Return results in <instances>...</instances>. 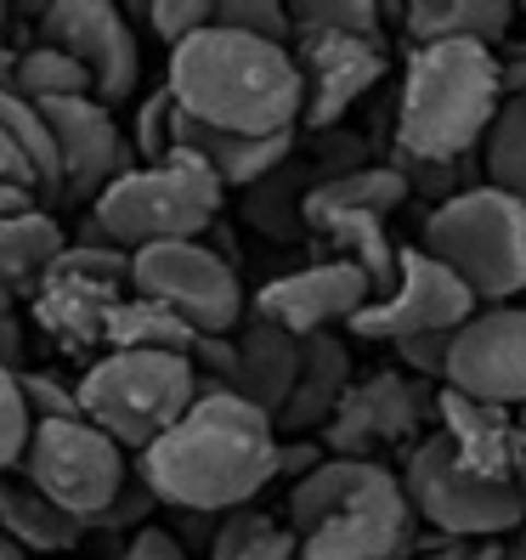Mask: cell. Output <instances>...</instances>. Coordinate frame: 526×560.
<instances>
[{
    "label": "cell",
    "instance_id": "cell-1",
    "mask_svg": "<svg viewBox=\"0 0 526 560\" xmlns=\"http://www.w3.org/2000/svg\"><path fill=\"white\" fill-rule=\"evenodd\" d=\"M137 470L176 515H238L260 487L278 481V424L244 397L215 390L137 458Z\"/></svg>",
    "mask_w": 526,
    "mask_h": 560
},
{
    "label": "cell",
    "instance_id": "cell-2",
    "mask_svg": "<svg viewBox=\"0 0 526 560\" xmlns=\"http://www.w3.org/2000/svg\"><path fill=\"white\" fill-rule=\"evenodd\" d=\"M171 96L187 119L233 137H294L306 119V80L289 46L249 40L233 28H204L171 51Z\"/></svg>",
    "mask_w": 526,
    "mask_h": 560
},
{
    "label": "cell",
    "instance_id": "cell-3",
    "mask_svg": "<svg viewBox=\"0 0 526 560\" xmlns=\"http://www.w3.org/2000/svg\"><path fill=\"white\" fill-rule=\"evenodd\" d=\"M504 108V62L487 46H419L402 74L397 103V153L458 164L487 148V130Z\"/></svg>",
    "mask_w": 526,
    "mask_h": 560
},
{
    "label": "cell",
    "instance_id": "cell-4",
    "mask_svg": "<svg viewBox=\"0 0 526 560\" xmlns=\"http://www.w3.org/2000/svg\"><path fill=\"white\" fill-rule=\"evenodd\" d=\"M221 199H226L221 176L192 153L142 164L91 205V244H114L125 255L153 244H192L221 215Z\"/></svg>",
    "mask_w": 526,
    "mask_h": 560
},
{
    "label": "cell",
    "instance_id": "cell-5",
    "mask_svg": "<svg viewBox=\"0 0 526 560\" xmlns=\"http://www.w3.org/2000/svg\"><path fill=\"white\" fill-rule=\"evenodd\" d=\"M80 390V413L108 431L125 453H148L159 436H171L176 424L199 402V369L192 357L171 351H108L96 357Z\"/></svg>",
    "mask_w": 526,
    "mask_h": 560
},
{
    "label": "cell",
    "instance_id": "cell-6",
    "mask_svg": "<svg viewBox=\"0 0 526 560\" xmlns=\"http://www.w3.org/2000/svg\"><path fill=\"white\" fill-rule=\"evenodd\" d=\"M419 249L436 255L487 306L526 294V205L499 187H470L453 205L431 210Z\"/></svg>",
    "mask_w": 526,
    "mask_h": 560
},
{
    "label": "cell",
    "instance_id": "cell-7",
    "mask_svg": "<svg viewBox=\"0 0 526 560\" xmlns=\"http://www.w3.org/2000/svg\"><path fill=\"white\" fill-rule=\"evenodd\" d=\"M402 492L424 526H436V538L458 544H504L510 533H526V492L481 481L458 465V453L442 431L408 447L402 465Z\"/></svg>",
    "mask_w": 526,
    "mask_h": 560
},
{
    "label": "cell",
    "instance_id": "cell-8",
    "mask_svg": "<svg viewBox=\"0 0 526 560\" xmlns=\"http://www.w3.org/2000/svg\"><path fill=\"white\" fill-rule=\"evenodd\" d=\"M17 476L28 487H40L62 515H74L80 526H91L96 515H108L114 499L125 492L130 458H125V447L108 431H96V424L80 413V419L35 424Z\"/></svg>",
    "mask_w": 526,
    "mask_h": 560
},
{
    "label": "cell",
    "instance_id": "cell-9",
    "mask_svg": "<svg viewBox=\"0 0 526 560\" xmlns=\"http://www.w3.org/2000/svg\"><path fill=\"white\" fill-rule=\"evenodd\" d=\"M130 289L142 301L171 306L187 317L199 335H233L244 323V283L233 272V260L215 255L204 238L192 244H153L130 255Z\"/></svg>",
    "mask_w": 526,
    "mask_h": 560
},
{
    "label": "cell",
    "instance_id": "cell-10",
    "mask_svg": "<svg viewBox=\"0 0 526 560\" xmlns=\"http://www.w3.org/2000/svg\"><path fill=\"white\" fill-rule=\"evenodd\" d=\"M130 255L114 244H74L57 255L35 294V323L62 346V351H91L103 346L108 317L119 301H130Z\"/></svg>",
    "mask_w": 526,
    "mask_h": 560
},
{
    "label": "cell",
    "instance_id": "cell-11",
    "mask_svg": "<svg viewBox=\"0 0 526 560\" xmlns=\"http://www.w3.org/2000/svg\"><path fill=\"white\" fill-rule=\"evenodd\" d=\"M476 294L458 283L436 255L424 249H402V272H397V289L385 294V301H369L363 317L351 328L363 340H419V335H458L470 317H476Z\"/></svg>",
    "mask_w": 526,
    "mask_h": 560
},
{
    "label": "cell",
    "instance_id": "cell-12",
    "mask_svg": "<svg viewBox=\"0 0 526 560\" xmlns=\"http://www.w3.org/2000/svg\"><path fill=\"white\" fill-rule=\"evenodd\" d=\"M40 46H57L80 62L96 85V103L114 108L137 91V74H142L137 28L108 0H57V7H46L40 12Z\"/></svg>",
    "mask_w": 526,
    "mask_h": 560
},
{
    "label": "cell",
    "instance_id": "cell-13",
    "mask_svg": "<svg viewBox=\"0 0 526 560\" xmlns=\"http://www.w3.org/2000/svg\"><path fill=\"white\" fill-rule=\"evenodd\" d=\"M436 397L442 390H431V380H408V374H374L363 385H351L340 413L328 419V436H323L328 458H369V465H379V447L408 442L436 419Z\"/></svg>",
    "mask_w": 526,
    "mask_h": 560
},
{
    "label": "cell",
    "instance_id": "cell-14",
    "mask_svg": "<svg viewBox=\"0 0 526 560\" xmlns=\"http://www.w3.org/2000/svg\"><path fill=\"white\" fill-rule=\"evenodd\" d=\"M447 385L521 413L526 408V306H487L458 328Z\"/></svg>",
    "mask_w": 526,
    "mask_h": 560
},
{
    "label": "cell",
    "instance_id": "cell-15",
    "mask_svg": "<svg viewBox=\"0 0 526 560\" xmlns=\"http://www.w3.org/2000/svg\"><path fill=\"white\" fill-rule=\"evenodd\" d=\"M369 301H374V283L356 272L351 260L328 255V260H312L301 272L272 278L255 294V317L289 328L294 340H312V335H335V323H356Z\"/></svg>",
    "mask_w": 526,
    "mask_h": 560
},
{
    "label": "cell",
    "instance_id": "cell-16",
    "mask_svg": "<svg viewBox=\"0 0 526 560\" xmlns=\"http://www.w3.org/2000/svg\"><path fill=\"white\" fill-rule=\"evenodd\" d=\"M40 114L51 119L57 159H62V205H96L119 176H130V153L108 103L74 96V103H51Z\"/></svg>",
    "mask_w": 526,
    "mask_h": 560
},
{
    "label": "cell",
    "instance_id": "cell-17",
    "mask_svg": "<svg viewBox=\"0 0 526 560\" xmlns=\"http://www.w3.org/2000/svg\"><path fill=\"white\" fill-rule=\"evenodd\" d=\"M294 62H301V80H306V125L312 130H335L351 103L379 85L385 74V46L369 40V35H340V40H294Z\"/></svg>",
    "mask_w": 526,
    "mask_h": 560
},
{
    "label": "cell",
    "instance_id": "cell-18",
    "mask_svg": "<svg viewBox=\"0 0 526 560\" xmlns=\"http://www.w3.org/2000/svg\"><path fill=\"white\" fill-rule=\"evenodd\" d=\"M436 431L453 442L458 465L481 481H499V487H521V465H526V436H521V413L499 408V402H481L465 397V390L442 385L436 397Z\"/></svg>",
    "mask_w": 526,
    "mask_h": 560
},
{
    "label": "cell",
    "instance_id": "cell-19",
    "mask_svg": "<svg viewBox=\"0 0 526 560\" xmlns=\"http://www.w3.org/2000/svg\"><path fill=\"white\" fill-rule=\"evenodd\" d=\"M408 538H413V504L402 492V476H385L351 510H340L328 526H317L301 544V555L306 560H402Z\"/></svg>",
    "mask_w": 526,
    "mask_h": 560
},
{
    "label": "cell",
    "instance_id": "cell-20",
    "mask_svg": "<svg viewBox=\"0 0 526 560\" xmlns=\"http://www.w3.org/2000/svg\"><path fill=\"white\" fill-rule=\"evenodd\" d=\"M233 346H238V369H233V390L226 397H244L249 408H260L278 424L294 385H301V340L267 317H249L244 335H233Z\"/></svg>",
    "mask_w": 526,
    "mask_h": 560
},
{
    "label": "cell",
    "instance_id": "cell-21",
    "mask_svg": "<svg viewBox=\"0 0 526 560\" xmlns=\"http://www.w3.org/2000/svg\"><path fill=\"white\" fill-rule=\"evenodd\" d=\"M176 153H192L199 164H210V171L221 176V187H260L272 171H283L289 153H294V137H267V142H255V137H233V130H215V125H199V119H187L176 108Z\"/></svg>",
    "mask_w": 526,
    "mask_h": 560
},
{
    "label": "cell",
    "instance_id": "cell-22",
    "mask_svg": "<svg viewBox=\"0 0 526 560\" xmlns=\"http://www.w3.org/2000/svg\"><path fill=\"white\" fill-rule=\"evenodd\" d=\"M351 397V351L340 335H312L301 340V385L278 419V431L301 436V431H317L340 413V402Z\"/></svg>",
    "mask_w": 526,
    "mask_h": 560
},
{
    "label": "cell",
    "instance_id": "cell-23",
    "mask_svg": "<svg viewBox=\"0 0 526 560\" xmlns=\"http://www.w3.org/2000/svg\"><path fill=\"white\" fill-rule=\"evenodd\" d=\"M510 23H515L510 0H413L402 12L413 51L419 46H453V40H470V46L492 51L510 40Z\"/></svg>",
    "mask_w": 526,
    "mask_h": 560
},
{
    "label": "cell",
    "instance_id": "cell-24",
    "mask_svg": "<svg viewBox=\"0 0 526 560\" xmlns=\"http://www.w3.org/2000/svg\"><path fill=\"white\" fill-rule=\"evenodd\" d=\"M62 249H69V244H62V226L46 210H28V215H7V221H0V312H7L17 294L35 301Z\"/></svg>",
    "mask_w": 526,
    "mask_h": 560
},
{
    "label": "cell",
    "instance_id": "cell-25",
    "mask_svg": "<svg viewBox=\"0 0 526 560\" xmlns=\"http://www.w3.org/2000/svg\"><path fill=\"white\" fill-rule=\"evenodd\" d=\"M385 476L390 470L385 465H369V458H328V465H317L301 487H289V533L306 544L317 526H328L340 510H351Z\"/></svg>",
    "mask_w": 526,
    "mask_h": 560
},
{
    "label": "cell",
    "instance_id": "cell-26",
    "mask_svg": "<svg viewBox=\"0 0 526 560\" xmlns=\"http://www.w3.org/2000/svg\"><path fill=\"white\" fill-rule=\"evenodd\" d=\"M413 199L408 176L397 164H363V171H346V176H328L312 199H306V226L323 233V226H335L346 215H390Z\"/></svg>",
    "mask_w": 526,
    "mask_h": 560
},
{
    "label": "cell",
    "instance_id": "cell-27",
    "mask_svg": "<svg viewBox=\"0 0 526 560\" xmlns=\"http://www.w3.org/2000/svg\"><path fill=\"white\" fill-rule=\"evenodd\" d=\"M0 533L23 544L28 555H51V549H74L85 526L74 515H62L40 487H28L17 470L0 476Z\"/></svg>",
    "mask_w": 526,
    "mask_h": 560
},
{
    "label": "cell",
    "instance_id": "cell-28",
    "mask_svg": "<svg viewBox=\"0 0 526 560\" xmlns=\"http://www.w3.org/2000/svg\"><path fill=\"white\" fill-rule=\"evenodd\" d=\"M328 182L323 164H283V171H272L260 187L244 192V221L255 226V233H267V238H294L306 226V199Z\"/></svg>",
    "mask_w": 526,
    "mask_h": 560
},
{
    "label": "cell",
    "instance_id": "cell-29",
    "mask_svg": "<svg viewBox=\"0 0 526 560\" xmlns=\"http://www.w3.org/2000/svg\"><path fill=\"white\" fill-rule=\"evenodd\" d=\"M199 340L204 335L187 317H176L159 301H142V294L119 301V312L108 317V335H103V346H114V351H171V357H192Z\"/></svg>",
    "mask_w": 526,
    "mask_h": 560
},
{
    "label": "cell",
    "instance_id": "cell-30",
    "mask_svg": "<svg viewBox=\"0 0 526 560\" xmlns=\"http://www.w3.org/2000/svg\"><path fill=\"white\" fill-rule=\"evenodd\" d=\"M317 238H328L340 260H351L356 272L374 283V301H385L390 289H397V272H402V249L385 238V221L379 215H346L335 226H323Z\"/></svg>",
    "mask_w": 526,
    "mask_h": 560
},
{
    "label": "cell",
    "instance_id": "cell-31",
    "mask_svg": "<svg viewBox=\"0 0 526 560\" xmlns=\"http://www.w3.org/2000/svg\"><path fill=\"white\" fill-rule=\"evenodd\" d=\"M7 85L23 96V103H35V108L74 103V96H96L91 74L80 69L69 51H57V46H28V51H17V69H12Z\"/></svg>",
    "mask_w": 526,
    "mask_h": 560
},
{
    "label": "cell",
    "instance_id": "cell-32",
    "mask_svg": "<svg viewBox=\"0 0 526 560\" xmlns=\"http://www.w3.org/2000/svg\"><path fill=\"white\" fill-rule=\"evenodd\" d=\"M487 187L526 205V96H510L487 130Z\"/></svg>",
    "mask_w": 526,
    "mask_h": 560
},
{
    "label": "cell",
    "instance_id": "cell-33",
    "mask_svg": "<svg viewBox=\"0 0 526 560\" xmlns=\"http://www.w3.org/2000/svg\"><path fill=\"white\" fill-rule=\"evenodd\" d=\"M210 560H306V555H301V538L283 521L260 515V510H238V515H226Z\"/></svg>",
    "mask_w": 526,
    "mask_h": 560
},
{
    "label": "cell",
    "instance_id": "cell-34",
    "mask_svg": "<svg viewBox=\"0 0 526 560\" xmlns=\"http://www.w3.org/2000/svg\"><path fill=\"white\" fill-rule=\"evenodd\" d=\"M294 18V40H340V35H369L379 40V7L374 0H294L289 7Z\"/></svg>",
    "mask_w": 526,
    "mask_h": 560
},
{
    "label": "cell",
    "instance_id": "cell-35",
    "mask_svg": "<svg viewBox=\"0 0 526 560\" xmlns=\"http://www.w3.org/2000/svg\"><path fill=\"white\" fill-rule=\"evenodd\" d=\"M215 28H233L249 40H272L294 51V18L278 0H215Z\"/></svg>",
    "mask_w": 526,
    "mask_h": 560
},
{
    "label": "cell",
    "instance_id": "cell-36",
    "mask_svg": "<svg viewBox=\"0 0 526 560\" xmlns=\"http://www.w3.org/2000/svg\"><path fill=\"white\" fill-rule=\"evenodd\" d=\"M28 436H35V413H28V402H23L17 369H7V362H0V476L23 465Z\"/></svg>",
    "mask_w": 526,
    "mask_h": 560
},
{
    "label": "cell",
    "instance_id": "cell-37",
    "mask_svg": "<svg viewBox=\"0 0 526 560\" xmlns=\"http://www.w3.org/2000/svg\"><path fill=\"white\" fill-rule=\"evenodd\" d=\"M137 148L148 164H164V159H176V96L171 85H159L142 114H137Z\"/></svg>",
    "mask_w": 526,
    "mask_h": 560
},
{
    "label": "cell",
    "instance_id": "cell-38",
    "mask_svg": "<svg viewBox=\"0 0 526 560\" xmlns=\"http://www.w3.org/2000/svg\"><path fill=\"white\" fill-rule=\"evenodd\" d=\"M148 23H153V35L176 51L215 23V7L210 0H148Z\"/></svg>",
    "mask_w": 526,
    "mask_h": 560
},
{
    "label": "cell",
    "instance_id": "cell-39",
    "mask_svg": "<svg viewBox=\"0 0 526 560\" xmlns=\"http://www.w3.org/2000/svg\"><path fill=\"white\" fill-rule=\"evenodd\" d=\"M390 164H397V171L408 176V187H413V192L436 199V210H442V205H453L458 192H470L465 182H458V164H442V159H408V153H397Z\"/></svg>",
    "mask_w": 526,
    "mask_h": 560
},
{
    "label": "cell",
    "instance_id": "cell-40",
    "mask_svg": "<svg viewBox=\"0 0 526 560\" xmlns=\"http://www.w3.org/2000/svg\"><path fill=\"white\" fill-rule=\"evenodd\" d=\"M23 385V402L35 413V424H51V419H80V390H69L51 374H17Z\"/></svg>",
    "mask_w": 526,
    "mask_h": 560
},
{
    "label": "cell",
    "instance_id": "cell-41",
    "mask_svg": "<svg viewBox=\"0 0 526 560\" xmlns=\"http://www.w3.org/2000/svg\"><path fill=\"white\" fill-rule=\"evenodd\" d=\"M153 487H148V476L142 470H130V481H125V492L114 499V510L108 515H96L91 526H103V533H119V526H142L148 515H153Z\"/></svg>",
    "mask_w": 526,
    "mask_h": 560
},
{
    "label": "cell",
    "instance_id": "cell-42",
    "mask_svg": "<svg viewBox=\"0 0 526 560\" xmlns=\"http://www.w3.org/2000/svg\"><path fill=\"white\" fill-rule=\"evenodd\" d=\"M397 357L408 362V369L419 374V380H442L447 385V362H453V335H419V340H402L397 346Z\"/></svg>",
    "mask_w": 526,
    "mask_h": 560
},
{
    "label": "cell",
    "instance_id": "cell-43",
    "mask_svg": "<svg viewBox=\"0 0 526 560\" xmlns=\"http://www.w3.org/2000/svg\"><path fill=\"white\" fill-rule=\"evenodd\" d=\"M221 526H226V515H192V510H182L176 515V526H171V533L182 538V549L187 555H215V544H221Z\"/></svg>",
    "mask_w": 526,
    "mask_h": 560
},
{
    "label": "cell",
    "instance_id": "cell-44",
    "mask_svg": "<svg viewBox=\"0 0 526 560\" xmlns=\"http://www.w3.org/2000/svg\"><path fill=\"white\" fill-rule=\"evenodd\" d=\"M317 465H328V447L323 442H278V481L301 487Z\"/></svg>",
    "mask_w": 526,
    "mask_h": 560
},
{
    "label": "cell",
    "instance_id": "cell-45",
    "mask_svg": "<svg viewBox=\"0 0 526 560\" xmlns=\"http://www.w3.org/2000/svg\"><path fill=\"white\" fill-rule=\"evenodd\" d=\"M119 560H192V555L182 549V538L171 533V526H142Z\"/></svg>",
    "mask_w": 526,
    "mask_h": 560
},
{
    "label": "cell",
    "instance_id": "cell-46",
    "mask_svg": "<svg viewBox=\"0 0 526 560\" xmlns=\"http://www.w3.org/2000/svg\"><path fill=\"white\" fill-rule=\"evenodd\" d=\"M0 187H17V192H35L40 199V176H35V164H28L23 153H17V142L0 130ZM46 205V199H40Z\"/></svg>",
    "mask_w": 526,
    "mask_h": 560
},
{
    "label": "cell",
    "instance_id": "cell-47",
    "mask_svg": "<svg viewBox=\"0 0 526 560\" xmlns=\"http://www.w3.org/2000/svg\"><path fill=\"white\" fill-rule=\"evenodd\" d=\"M413 560H504V544H458V538H436V544H424Z\"/></svg>",
    "mask_w": 526,
    "mask_h": 560
},
{
    "label": "cell",
    "instance_id": "cell-48",
    "mask_svg": "<svg viewBox=\"0 0 526 560\" xmlns=\"http://www.w3.org/2000/svg\"><path fill=\"white\" fill-rule=\"evenodd\" d=\"M28 210H40V199H35V192L0 187V221H7V215H28Z\"/></svg>",
    "mask_w": 526,
    "mask_h": 560
},
{
    "label": "cell",
    "instance_id": "cell-49",
    "mask_svg": "<svg viewBox=\"0 0 526 560\" xmlns=\"http://www.w3.org/2000/svg\"><path fill=\"white\" fill-rule=\"evenodd\" d=\"M510 96H526V46L504 62V103H510Z\"/></svg>",
    "mask_w": 526,
    "mask_h": 560
},
{
    "label": "cell",
    "instance_id": "cell-50",
    "mask_svg": "<svg viewBox=\"0 0 526 560\" xmlns=\"http://www.w3.org/2000/svg\"><path fill=\"white\" fill-rule=\"evenodd\" d=\"M12 69H17V51L7 46V35H0V85H7V80H12Z\"/></svg>",
    "mask_w": 526,
    "mask_h": 560
},
{
    "label": "cell",
    "instance_id": "cell-51",
    "mask_svg": "<svg viewBox=\"0 0 526 560\" xmlns=\"http://www.w3.org/2000/svg\"><path fill=\"white\" fill-rule=\"evenodd\" d=\"M0 560H28V549H23V544H12L7 533H0Z\"/></svg>",
    "mask_w": 526,
    "mask_h": 560
},
{
    "label": "cell",
    "instance_id": "cell-52",
    "mask_svg": "<svg viewBox=\"0 0 526 560\" xmlns=\"http://www.w3.org/2000/svg\"><path fill=\"white\" fill-rule=\"evenodd\" d=\"M504 560H526V533H515V544L504 549Z\"/></svg>",
    "mask_w": 526,
    "mask_h": 560
},
{
    "label": "cell",
    "instance_id": "cell-53",
    "mask_svg": "<svg viewBox=\"0 0 526 560\" xmlns=\"http://www.w3.org/2000/svg\"><path fill=\"white\" fill-rule=\"evenodd\" d=\"M521 436H526V408H521ZM521 492H526V465H521Z\"/></svg>",
    "mask_w": 526,
    "mask_h": 560
},
{
    "label": "cell",
    "instance_id": "cell-54",
    "mask_svg": "<svg viewBox=\"0 0 526 560\" xmlns=\"http://www.w3.org/2000/svg\"><path fill=\"white\" fill-rule=\"evenodd\" d=\"M0 28H7V7H0Z\"/></svg>",
    "mask_w": 526,
    "mask_h": 560
}]
</instances>
